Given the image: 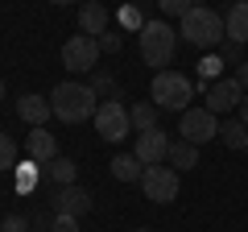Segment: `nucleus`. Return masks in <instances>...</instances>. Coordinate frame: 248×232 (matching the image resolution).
Returning a JSON list of instances; mask_svg holds the SVG:
<instances>
[{"label":"nucleus","instance_id":"obj_1","mask_svg":"<svg viewBox=\"0 0 248 232\" xmlns=\"http://www.w3.org/2000/svg\"><path fill=\"white\" fill-rule=\"evenodd\" d=\"M50 108H54V116H58L62 125H79V120H95L99 99H95V87L91 83L66 79V83H58L50 91Z\"/></svg>","mask_w":248,"mask_h":232},{"label":"nucleus","instance_id":"obj_2","mask_svg":"<svg viewBox=\"0 0 248 232\" xmlns=\"http://www.w3.org/2000/svg\"><path fill=\"white\" fill-rule=\"evenodd\" d=\"M178 37H182L186 46L211 50V46H219L228 33H223V17H219L215 9H207V4H195V9H190L182 21H178Z\"/></svg>","mask_w":248,"mask_h":232},{"label":"nucleus","instance_id":"obj_3","mask_svg":"<svg viewBox=\"0 0 248 232\" xmlns=\"http://www.w3.org/2000/svg\"><path fill=\"white\" fill-rule=\"evenodd\" d=\"M149 96H153V104H157L161 112H186L190 99H195V87H190V79L178 75V71H157Z\"/></svg>","mask_w":248,"mask_h":232},{"label":"nucleus","instance_id":"obj_4","mask_svg":"<svg viewBox=\"0 0 248 232\" xmlns=\"http://www.w3.org/2000/svg\"><path fill=\"white\" fill-rule=\"evenodd\" d=\"M174 50H178V33L170 21H145L141 25V58L149 66L174 63Z\"/></svg>","mask_w":248,"mask_h":232},{"label":"nucleus","instance_id":"obj_5","mask_svg":"<svg viewBox=\"0 0 248 232\" xmlns=\"http://www.w3.org/2000/svg\"><path fill=\"white\" fill-rule=\"evenodd\" d=\"M178 133L190 145H207V141L219 137V116L207 112V108H186V112L178 116Z\"/></svg>","mask_w":248,"mask_h":232},{"label":"nucleus","instance_id":"obj_6","mask_svg":"<svg viewBox=\"0 0 248 232\" xmlns=\"http://www.w3.org/2000/svg\"><path fill=\"white\" fill-rule=\"evenodd\" d=\"M128 129H133V120H128V108H124L120 99H104V104L95 108V133L104 137V141H124Z\"/></svg>","mask_w":248,"mask_h":232},{"label":"nucleus","instance_id":"obj_7","mask_svg":"<svg viewBox=\"0 0 248 232\" xmlns=\"http://www.w3.org/2000/svg\"><path fill=\"white\" fill-rule=\"evenodd\" d=\"M141 187H145V199L170 203V199H178V170L174 166H145Z\"/></svg>","mask_w":248,"mask_h":232},{"label":"nucleus","instance_id":"obj_8","mask_svg":"<svg viewBox=\"0 0 248 232\" xmlns=\"http://www.w3.org/2000/svg\"><path fill=\"white\" fill-rule=\"evenodd\" d=\"M99 63V42L87 33H75L71 42L62 46V66H71V71H95Z\"/></svg>","mask_w":248,"mask_h":232},{"label":"nucleus","instance_id":"obj_9","mask_svg":"<svg viewBox=\"0 0 248 232\" xmlns=\"http://www.w3.org/2000/svg\"><path fill=\"white\" fill-rule=\"evenodd\" d=\"M50 212L54 215H75L79 220L83 212H91V191L79 187V182H71V187H58L50 199Z\"/></svg>","mask_w":248,"mask_h":232},{"label":"nucleus","instance_id":"obj_10","mask_svg":"<svg viewBox=\"0 0 248 232\" xmlns=\"http://www.w3.org/2000/svg\"><path fill=\"white\" fill-rule=\"evenodd\" d=\"M170 133L166 129H149V133H137V158H141V166H161V162L170 158Z\"/></svg>","mask_w":248,"mask_h":232},{"label":"nucleus","instance_id":"obj_11","mask_svg":"<svg viewBox=\"0 0 248 232\" xmlns=\"http://www.w3.org/2000/svg\"><path fill=\"white\" fill-rule=\"evenodd\" d=\"M244 96H248V91L240 87V79H215L211 87H207V104L203 108L219 116V112H228V108H236Z\"/></svg>","mask_w":248,"mask_h":232},{"label":"nucleus","instance_id":"obj_12","mask_svg":"<svg viewBox=\"0 0 248 232\" xmlns=\"http://www.w3.org/2000/svg\"><path fill=\"white\" fill-rule=\"evenodd\" d=\"M17 116L25 125H33V129H46V120L54 116V108H50V99H42V96H21L17 99Z\"/></svg>","mask_w":248,"mask_h":232},{"label":"nucleus","instance_id":"obj_13","mask_svg":"<svg viewBox=\"0 0 248 232\" xmlns=\"http://www.w3.org/2000/svg\"><path fill=\"white\" fill-rule=\"evenodd\" d=\"M223 33H228L232 46H244L248 42V0H240V4L228 9V17H223Z\"/></svg>","mask_w":248,"mask_h":232},{"label":"nucleus","instance_id":"obj_14","mask_svg":"<svg viewBox=\"0 0 248 232\" xmlns=\"http://www.w3.org/2000/svg\"><path fill=\"white\" fill-rule=\"evenodd\" d=\"M25 149H29V158H33V166H37V162L46 166V162L58 158V141H54V133H46V129H33V133H29Z\"/></svg>","mask_w":248,"mask_h":232},{"label":"nucleus","instance_id":"obj_15","mask_svg":"<svg viewBox=\"0 0 248 232\" xmlns=\"http://www.w3.org/2000/svg\"><path fill=\"white\" fill-rule=\"evenodd\" d=\"M79 25H83V33H87V37H99V33L112 29V25H108V9H104V4H95V0L79 9Z\"/></svg>","mask_w":248,"mask_h":232},{"label":"nucleus","instance_id":"obj_16","mask_svg":"<svg viewBox=\"0 0 248 232\" xmlns=\"http://www.w3.org/2000/svg\"><path fill=\"white\" fill-rule=\"evenodd\" d=\"M170 166L178 170V174H182V170H195L199 166V145H190V141H182V137H178L174 145H170Z\"/></svg>","mask_w":248,"mask_h":232},{"label":"nucleus","instance_id":"obj_17","mask_svg":"<svg viewBox=\"0 0 248 232\" xmlns=\"http://www.w3.org/2000/svg\"><path fill=\"white\" fill-rule=\"evenodd\" d=\"M112 174L120 182H137L145 174V166H141V158L137 153H120V158H112Z\"/></svg>","mask_w":248,"mask_h":232},{"label":"nucleus","instance_id":"obj_18","mask_svg":"<svg viewBox=\"0 0 248 232\" xmlns=\"http://www.w3.org/2000/svg\"><path fill=\"white\" fill-rule=\"evenodd\" d=\"M219 141L228 149H248V125L244 120H223L219 125Z\"/></svg>","mask_w":248,"mask_h":232},{"label":"nucleus","instance_id":"obj_19","mask_svg":"<svg viewBox=\"0 0 248 232\" xmlns=\"http://www.w3.org/2000/svg\"><path fill=\"white\" fill-rule=\"evenodd\" d=\"M157 112H161L157 104H133L128 108V120H133L137 133H149V129H157Z\"/></svg>","mask_w":248,"mask_h":232},{"label":"nucleus","instance_id":"obj_20","mask_svg":"<svg viewBox=\"0 0 248 232\" xmlns=\"http://www.w3.org/2000/svg\"><path fill=\"white\" fill-rule=\"evenodd\" d=\"M75 170H79V166H75L71 158H54V162H46V174H50L58 187H71V182H75Z\"/></svg>","mask_w":248,"mask_h":232},{"label":"nucleus","instance_id":"obj_21","mask_svg":"<svg viewBox=\"0 0 248 232\" xmlns=\"http://www.w3.org/2000/svg\"><path fill=\"white\" fill-rule=\"evenodd\" d=\"M157 9L166 13V17H178V21H182L186 13L195 9V0H157Z\"/></svg>","mask_w":248,"mask_h":232},{"label":"nucleus","instance_id":"obj_22","mask_svg":"<svg viewBox=\"0 0 248 232\" xmlns=\"http://www.w3.org/2000/svg\"><path fill=\"white\" fill-rule=\"evenodd\" d=\"M13 166H17V145L9 133H0V170H13Z\"/></svg>","mask_w":248,"mask_h":232},{"label":"nucleus","instance_id":"obj_23","mask_svg":"<svg viewBox=\"0 0 248 232\" xmlns=\"http://www.w3.org/2000/svg\"><path fill=\"white\" fill-rule=\"evenodd\" d=\"M95 42H99V50H108V54H116V50H120V46H124V37L116 33V29H108V33H99Z\"/></svg>","mask_w":248,"mask_h":232},{"label":"nucleus","instance_id":"obj_24","mask_svg":"<svg viewBox=\"0 0 248 232\" xmlns=\"http://www.w3.org/2000/svg\"><path fill=\"white\" fill-rule=\"evenodd\" d=\"M91 87H95V96H99V91H108V96H120V91H116V79H112V75H95V83H91Z\"/></svg>","mask_w":248,"mask_h":232},{"label":"nucleus","instance_id":"obj_25","mask_svg":"<svg viewBox=\"0 0 248 232\" xmlns=\"http://www.w3.org/2000/svg\"><path fill=\"white\" fill-rule=\"evenodd\" d=\"M50 232H79V228H75V215H54Z\"/></svg>","mask_w":248,"mask_h":232},{"label":"nucleus","instance_id":"obj_26","mask_svg":"<svg viewBox=\"0 0 248 232\" xmlns=\"http://www.w3.org/2000/svg\"><path fill=\"white\" fill-rule=\"evenodd\" d=\"M4 232H25V215H9L4 220Z\"/></svg>","mask_w":248,"mask_h":232},{"label":"nucleus","instance_id":"obj_27","mask_svg":"<svg viewBox=\"0 0 248 232\" xmlns=\"http://www.w3.org/2000/svg\"><path fill=\"white\" fill-rule=\"evenodd\" d=\"M236 79H240V87L248 91V63H240V75H236Z\"/></svg>","mask_w":248,"mask_h":232},{"label":"nucleus","instance_id":"obj_28","mask_svg":"<svg viewBox=\"0 0 248 232\" xmlns=\"http://www.w3.org/2000/svg\"><path fill=\"white\" fill-rule=\"evenodd\" d=\"M240 120H244V125H248V96L240 99Z\"/></svg>","mask_w":248,"mask_h":232},{"label":"nucleus","instance_id":"obj_29","mask_svg":"<svg viewBox=\"0 0 248 232\" xmlns=\"http://www.w3.org/2000/svg\"><path fill=\"white\" fill-rule=\"evenodd\" d=\"M50 4H71V0H50Z\"/></svg>","mask_w":248,"mask_h":232},{"label":"nucleus","instance_id":"obj_30","mask_svg":"<svg viewBox=\"0 0 248 232\" xmlns=\"http://www.w3.org/2000/svg\"><path fill=\"white\" fill-rule=\"evenodd\" d=\"M0 99H4V83H0Z\"/></svg>","mask_w":248,"mask_h":232},{"label":"nucleus","instance_id":"obj_31","mask_svg":"<svg viewBox=\"0 0 248 232\" xmlns=\"http://www.w3.org/2000/svg\"><path fill=\"white\" fill-rule=\"evenodd\" d=\"M137 232H149V228H137Z\"/></svg>","mask_w":248,"mask_h":232},{"label":"nucleus","instance_id":"obj_32","mask_svg":"<svg viewBox=\"0 0 248 232\" xmlns=\"http://www.w3.org/2000/svg\"><path fill=\"white\" fill-rule=\"evenodd\" d=\"M232 4H240V0H232Z\"/></svg>","mask_w":248,"mask_h":232}]
</instances>
